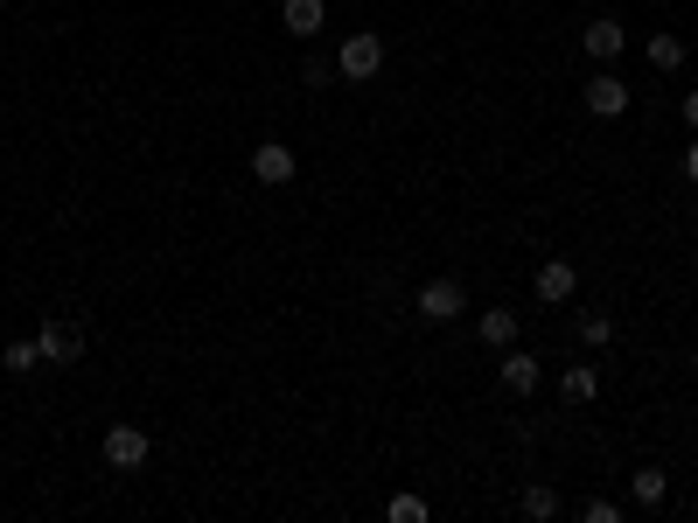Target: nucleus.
Listing matches in <instances>:
<instances>
[{"label":"nucleus","mask_w":698,"mask_h":523,"mask_svg":"<svg viewBox=\"0 0 698 523\" xmlns=\"http://www.w3.org/2000/svg\"><path fill=\"white\" fill-rule=\"evenodd\" d=\"M587 112L593 119H622L629 112V85L622 77H587Z\"/></svg>","instance_id":"20e7f679"},{"label":"nucleus","mask_w":698,"mask_h":523,"mask_svg":"<svg viewBox=\"0 0 698 523\" xmlns=\"http://www.w3.org/2000/svg\"><path fill=\"white\" fill-rule=\"evenodd\" d=\"M503 391H517V398H531L538 391V356H524V349H503Z\"/></svg>","instance_id":"9d476101"},{"label":"nucleus","mask_w":698,"mask_h":523,"mask_svg":"<svg viewBox=\"0 0 698 523\" xmlns=\"http://www.w3.org/2000/svg\"><path fill=\"white\" fill-rule=\"evenodd\" d=\"M252 175H258V181H266V189H287V181H294V147H279V140H266V147H258V154H252Z\"/></svg>","instance_id":"423d86ee"},{"label":"nucleus","mask_w":698,"mask_h":523,"mask_svg":"<svg viewBox=\"0 0 698 523\" xmlns=\"http://www.w3.org/2000/svg\"><path fill=\"white\" fill-rule=\"evenodd\" d=\"M559 391H566V405H593L601 398V371H593V363H566Z\"/></svg>","instance_id":"9b49d317"},{"label":"nucleus","mask_w":698,"mask_h":523,"mask_svg":"<svg viewBox=\"0 0 698 523\" xmlns=\"http://www.w3.org/2000/svg\"><path fill=\"white\" fill-rule=\"evenodd\" d=\"M573 328H580V343H587V349H608V343H615V322H608V314H593V307L580 314Z\"/></svg>","instance_id":"2eb2a0df"},{"label":"nucleus","mask_w":698,"mask_h":523,"mask_svg":"<svg viewBox=\"0 0 698 523\" xmlns=\"http://www.w3.org/2000/svg\"><path fill=\"white\" fill-rule=\"evenodd\" d=\"M685 126L698 134V91H685Z\"/></svg>","instance_id":"412c9836"},{"label":"nucleus","mask_w":698,"mask_h":523,"mask_svg":"<svg viewBox=\"0 0 698 523\" xmlns=\"http://www.w3.org/2000/svg\"><path fill=\"white\" fill-rule=\"evenodd\" d=\"M517 510H524L531 523H552V516H559V489H545V482H531L524 495H517Z\"/></svg>","instance_id":"4468645a"},{"label":"nucleus","mask_w":698,"mask_h":523,"mask_svg":"<svg viewBox=\"0 0 698 523\" xmlns=\"http://www.w3.org/2000/svg\"><path fill=\"white\" fill-rule=\"evenodd\" d=\"M475 335H482L489 349H510V343H517V314H510V307H489L482 322H475Z\"/></svg>","instance_id":"f8f14e48"},{"label":"nucleus","mask_w":698,"mask_h":523,"mask_svg":"<svg viewBox=\"0 0 698 523\" xmlns=\"http://www.w3.org/2000/svg\"><path fill=\"white\" fill-rule=\"evenodd\" d=\"M420 314L426 322H454L461 314V279H426L420 286Z\"/></svg>","instance_id":"0eeeda50"},{"label":"nucleus","mask_w":698,"mask_h":523,"mask_svg":"<svg viewBox=\"0 0 698 523\" xmlns=\"http://www.w3.org/2000/svg\"><path fill=\"white\" fill-rule=\"evenodd\" d=\"M685 181L698 189V134H691V147H685Z\"/></svg>","instance_id":"aec40b11"},{"label":"nucleus","mask_w":698,"mask_h":523,"mask_svg":"<svg viewBox=\"0 0 698 523\" xmlns=\"http://www.w3.org/2000/svg\"><path fill=\"white\" fill-rule=\"evenodd\" d=\"M279 21H287V36H322V21H328V8L322 0H279Z\"/></svg>","instance_id":"1a4fd4ad"},{"label":"nucleus","mask_w":698,"mask_h":523,"mask_svg":"<svg viewBox=\"0 0 698 523\" xmlns=\"http://www.w3.org/2000/svg\"><path fill=\"white\" fill-rule=\"evenodd\" d=\"M0 8H8V0H0Z\"/></svg>","instance_id":"5701e85b"},{"label":"nucleus","mask_w":698,"mask_h":523,"mask_svg":"<svg viewBox=\"0 0 698 523\" xmlns=\"http://www.w3.org/2000/svg\"><path fill=\"white\" fill-rule=\"evenodd\" d=\"M36 343H42V363H77V356H85V335H77L70 322H42Z\"/></svg>","instance_id":"39448f33"},{"label":"nucleus","mask_w":698,"mask_h":523,"mask_svg":"<svg viewBox=\"0 0 698 523\" xmlns=\"http://www.w3.org/2000/svg\"><path fill=\"white\" fill-rule=\"evenodd\" d=\"M384 70V42L377 36H350L343 49H335V77H350V85H364V77Z\"/></svg>","instance_id":"f257e3e1"},{"label":"nucleus","mask_w":698,"mask_h":523,"mask_svg":"<svg viewBox=\"0 0 698 523\" xmlns=\"http://www.w3.org/2000/svg\"><path fill=\"white\" fill-rule=\"evenodd\" d=\"M650 63L657 70H685V42L678 36H650Z\"/></svg>","instance_id":"f3484780"},{"label":"nucleus","mask_w":698,"mask_h":523,"mask_svg":"<svg viewBox=\"0 0 698 523\" xmlns=\"http://www.w3.org/2000/svg\"><path fill=\"white\" fill-rule=\"evenodd\" d=\"M384 516H392V523H426V495H392V503H384Z\"/></svg>","instance_id":"dca6fc26"},{"label":"nucleus","mask_w":698,"mask_h":523,"mask_svg":"<svg viewBox=\"0 0 698 523\" xmlns=\"http://www.w3.org/2000/svg\"><path fill=\"white\" fill-rule=\"evenodd\" d=\"M42 363V343H8V371L21 377V371H36Z\"/></svg>","instance_id":"a211bd4d"},{"label":"nucleus","mask_w":698,"mask_h":523,"mask_svg":"<svg viewBox=\"0 0 698 523\" xmlns=\"http://www.w3.org/2000/svg\"><path fill=\"white\" fill-rule=\"evenodd\" d=\"M691 371H698V343H691Z\"/></svg>","instance_id":"4be33fe9"},{"label":"nucleus","mask_w":698,"mask_h":523,"mask_svg":"<svg viewBox=\"0 0 698 523\" xmlns=\"http://www.w3.org/2000/svg\"><path fill=\"white\" fill-rule=\"evenodd\" d=\"M106 467H119V475L147 467V433H140V426H112V433H106Z\"/></svg>","instance_id":"f03ea898"},{"label":"nucleus","mask_w":698,"mask_h":523,"mask_svg":"<svg viewBox=\"0 0 698 523\" xmlns=\"http://www.w3.org/2000/svg\"><path fill=\"white\" fill-rule=\"evenodd\" d=\"M573 286H580L573 258H545V266H538V300H573Z\"/></svg>","instance_id":"6e6552de"},{"label":"nucleus","mask_w":698,"mask_h":523,"mask_svg":"<svg viewBox=\"0 0 698 523\" xmlns=\"http://www.w3.org/2000/svg\"><path fill=\"white\" fill-rule=\"evenodd\" d=\"M629 495H636L642 510H657L663 495H670V475H663V467H636V475H629Z\"/></svg>","instance_id":"ddd939ff"},{"label":"nucleus","mask_w":698,"mask_h":523,"mask_svg":"<svg viewBox=\"0 0 698 523\" xmlns=\"http://www.w3.org/2000/svg\"><path fill=\"white\" fill-rule=\"evenodd\" d=\"M580 523H622V510H615L608 495H593V503H580Z\"/></svg>","instance_id":"6ab92c4d"},{"label":"nucleus","mask_w":698,"mask_h":523,"mask_svg":"<svg viewBox=\"0 0 698 523\" xmlns=\"http://www.w3.org/2000/svg\"><path fill=\"white\" fill-rule=\"evenodd\" d=\"M587 57L593 63H615V57H622V49H629V29H622V21H615V14H601V21H587Z\"/></svg>","instance_id":"7ed1b4c3"}]
</instances>
